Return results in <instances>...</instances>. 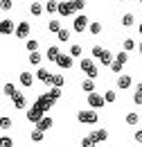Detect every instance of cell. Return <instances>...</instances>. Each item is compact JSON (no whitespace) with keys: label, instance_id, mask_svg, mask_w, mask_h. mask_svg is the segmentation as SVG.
I'll return each mask as SVG.
<instances>
[{"label":"cell","instance_id":"obj_37","mask_svg":"<svg viewBox=\"0 0 142 147\" xmlns=\"http://www.w3.org/2000/svg\"><path fill=\"white\" fill-rule=\"evenodd\" d=\"M70 57H81V45H79V43L70 45Z\"/></svg>","mask_w":142,"mask_h":147},{"label":"cell","instance_id":"obj_40","mask_svg":"<svg viewBox=\"0 0 142 147\" xmlns=\"http://www.w3.org/2000/svg\"><path fill=\"white\" fill-rule=\"evenodd\" d=\"M0 147H14V138H9V136H2Z\"/></svg>","mask_w":142,"mask_h":147},{"label":"cell","instance_id":"obj_20","mask_svg":"<svg viewBox=\"0 0 142 147\" xmlns=\"http://www.w3.org/2000/svg\"><path fill=\"white\" fill-rule=\"evenodd\" d=\"M81 91L84 93H95V79H90V77H86V79H84V82H81Z\"/></svg>","mask_w":142,"mask_h":147},{"label":"cell","instance_id":"obj_36","mask_svg":"<svg viewBox=\"0 0 142 147\" xmlns=\"http://www.w3.org/2000/svg\"><path fill=\"white\" fill-rule=\"evenodd\" d=\"M115 59H117L120 63H126V61H129V52H126V50H120V52L115 55Z\"/></svg>","mask_w":142,"mask_h":147},{"label":"cell","instance_id":"obj_32","mask_svg":"<svg viewBox=\"0 0 142 147\" xmlns=\"http://www.w3.org/2000/svg\"><path fill=\"white\" fill-rule=\"evenodd\" d=\"M70 34H72L70 30H66V27H63V30H61L56 36H59V41H61V43H68V41H70Z\"/></svg>","mask_w":142,"mask_h":147},{"label":"cell","instance_id":"obj_35","mask_svg":"<svg viewBox=\"0 0 142 147\" xmlns=\"http://www.w3.org/2000/svg\"><path fill=\"white\" fill-rule=\"evenodd\" d=\"M97 143H95V138L92 136H84L81 138V147H95Z\"/></svg>","mask_w":142,"mask_h":147},{"label":"cell","instance_id":"obj_42","mask_svg":"<svg viewBox=\"0 0 142 147\" xmlns=\"http://www.w3.org/2000/svg\"><path fill=\"white\" fill-rule=\"evenodd\" d=\"M104 97H106V102H115V100H117V93H115V91H106V93H104Z\"/></svg>","mask_w":142,"mask_h":147},{"label":"cell","instance_id":"obj_44","mask_svg":"<svg viewBox=\"0 0 142 147\" xmlns=\"http://www.w3.org/2000/svg\"><path fill=\"white\" fill-rule=\"evenodd\" d=\"M133 138H135V143H138V145H142V129H138V131L133 134Z\"/></svg>","mask_w":142,"mask_h":147},{"label":"cell","instance_id":"obj_23","mask_svg":"<svg viewBox=\"0 0 142 147\" xmlns=\"http://www.w3.org/2000/svg\"><path fill=\"white\" fill-rule=\"evenodd\" d=\"M27 61H29L32 66H41V61H43V55H41V52H29Z\"/></svg>","mask_w":142,"mask_h":147},{"label":"cell","instance_id":"obj_24","mask_svg":"<svg viewBox=\"0 0 142 147\" xmlns=\"http://www.w3.org/2000/svg\"><path fill=\"white\" fill-rule=\"evenodd\" d=\"M48 30H50L52 34H59V32L63 30V27H61V20H52V18H50V23H48Z\"/></svg>","mask_w":142,"mask_h":147},{"label":"cell","instance_id":"obj_10","mask_svg":"<svg viewBox=\"0 0 142 147\" xmlns=\"http://www.w3.org/2000/svg\"><path fill=\"white\" fill-rule=\"evenodd\" d=\"M0 32H2V36L16 34V30H14V20H9V18H2V20H0Z\"/></svg>","mask_w":142,"mask_h":147},{"label":"cell","instance_id":"obj_13","mask_svg":"<svg viewBox=\"0 0 142 147\" xmlns=\"http://www.w3.org/2000/svg\"><path fill=\"white\" fill-rule=\"evenodd\" d=\"M14 102V109H18V111H23V109H27V97L23 95V93H18L16 97L11 100Z\"/></svg>","mask_w":142,"mask_h":147},{"label":"cell","instance_id":"obj_25","mask_svg":"<svg viewBox=\"0 0 142 147\" xmlns=\"http://www.w3.org/2000/svg\"><path fill=\"white\" fill-rule=\"evenodd\" d=\"M0 127H2V131H7V129L14 127V120H11L9 115H2V118H0Z\"/></svg>","mask_w":142,"mask_h":147},{"label":"cell","instance_id":"obj_21","mask_svg":"<svg viewBox=\"0 0 142 147\" xmlns=\"http://www.w3.org/2000/svg\"><path fill=\"white\" fill-rule=\"evenodd\" d=\"M52 125H54V120L50 118V115H45L38 125H36V129H41V131H48V129H52Z\"/></svg>","mask_w":142,"mask_h":147},{"label":"cell","instance_id":"obj_3","mask_svg":"<svg viewBox=\"0 0 142 147\" xmlns=\"http://www.w3.org/2000/svg\"><path fill=\"white\" fill-rule=\"evenodd\" d=\"M77 120H79L81 125H97L99 115H97V111H79V113H77Z\"/></svg>","mask_w":142,"mask_h":147},{"label":"cell","instance_id":"obj_11","mask_svg":"<svg viewBox=\"0 0 142 147\" xmlns=\"http://www.w3.org/2000/svg\"><path fill=\"white\" fill-rule=\"evenodd\" d=\"M56 66H59L61 70H70V68H72V57L61 52V55H59V59H56Z\"/></svg>","mask_w":142,"mask_h":147},{"label":"cell","instance_id":"obj_30","mask_svg":"<svg viewBox=\"0 0 142 147\" xmlns=\"http://www.w3.org/2000/svg\"><path fill=\"white\" fill-rule=\"evenodd\" d=\"M43 134H45V131H41V129H32V134H29V138H32V140H34V143H41V140H43Z\"/></svg>","mask_w":142,"mask_h":147},{"label":"cell","instance_id":"obj_27","mask_svg":"<svg viewBox=\"0 0 142 147\" xmlns=\"http://www.w3.org/2000/svg\"><path fill=\"white\" fill-rule=\"evenodd\" d=\"M88 32L92 34V36H97V34L102 32V23H99V20H92V23H90V27H88Z\"/></svg>","mask_w":142,"mask_h":147},{"label":"cell","instance_id":"obj_22","mask_svg":"<svg viewBox=\"0 0 142 147\" xmlns=\"http://www.w3.org/2000/svg\"><path fill=\"white\" fill-rule=\"evenodd\" d=\"M43 11H45V5H41V2H32L29 5V14L32 16H41Z\"/></svg>","mask_w":142,"mask_h":147},{"label":"cell","instance_id":"obj_4","mask_svg":"<svg viewBox=\"0 0 142 147\" xmlns=\"http://www.w3.org/2000/svg\"><path fill=\"white\" fill-rule=\"evenodd\" d=\"M88 27H90V20L86 18V14L74 16V20H72V30H74V32H79V34H81V32H86Z\"/></svg>","mask_w":142,"mask_h":147},{"label":"cell","instance_id":"obj_5","mask_svg":"<svg viewBox=\"0 0 142 147\" xmlns=\"http://www.w3.org/2000/svg\"><path fill=\"white\" fill-rule=\"evenodd\" d=\"M54 102H56V100H54L50 93H41V95L36 97V104H38L43 111H50V109L54 107Z\"/></svg>","mask_w":142,"mask_h":147},{"label":"cell","instance_id":"obj_18","mask_svg":"<svg viewBox=\"0 0 142 147\" xmlns=\"http://www.w3.org/2000/svg\"><path fill=\"white\" fill-rule=\"evenodd\" d=\"M90 136L95 138V143H104V140L108 138V131H106V129H95Z\"/></svg>","mask_w":142,"mask_h":147},{"label":"cell","instance_id":"obj_17","mask_svg":"<svg viewBox=\"0 0 142 147\" xmlns=\"http://www.w3.org/2000/svg\"><path fill=\"white\" fill-rule=\"evenodd\" d=\"M2 93H5V95H7V97H11V100H14V97H16L18 93V88L16 86H14V84H9V82H7V84H5V86H2Z\"/></svg>","mask_w":142,"mask_h":147},{"label":"cell","instance_id":"obj_15","mask_svg":"<svg viewBox=\"0 0 142 147\" xmlns=\"http://www.w3.org/2000/svg\"><path fill=\"white\" fill-rule=\"evenodd\" d=\"M129 86H131V75H120V77H117V88H120V91H126Z\"/></svg>","mask_w":142,"mask_h":147},{"label":"cell","instance_id":"obj_9","mask_svg":"<svg viewBox=\"0 0 142 147\" xmlns=\"http://www.w3.org/2000/svg\"><path fill=\"white\" fill-rule=\"evenodd\" d=\"M52 75L54 73H50L48 68H38V70H36V79L43 82V84H48V86H52Z\"/></svg>","mask_w":142,"mask_h":147},{"label":"cell","instance_id":"obj_43","mask_svg":"<svg viewBox=\"0 0 142 147\" xmlns=\"http://www.w3.org/2000/svg\"><path fill=\"white\" fill-rule=\"evenodd\" d=\"M72 5H74V9H77V11H81V9L86 7V0H72Z\"/></svg>","mask_w":142,"mask_h":147},{"label":"cell","instance_id":"obj_45","mask_svg":"<svg viewBox=\"0 0 142 147\" xmlns=\"http://www.w3.org/2000/svg\"><path fill=\"white\" fill-rule=\"evenodd\" d=\"M11 5H14L11 0H2V9H5V11H9V9H11Z\"/></svg>","mask_w":142,"mask_h":147},{"label":"cell","instance_id":"obj_31","mask_svg":"<svg viewBox=\"0 0 142 147\" xmlns=\"http://www.w3.org/2000/svg\"><path fill=\"white\" fill-rule=\"evenodd\" d=\"M133 102L135 104H142V82L135 86V93H133Z\"/></svg>","mask_w":142,"mask_h":147},{"label":"cell","instance_id":"obj_14","mask_svg":"<svg viewBox=\"0 0 142 147\" xmlns=\"http://www.w3.org/2000/svg\"><path fill=\"white\" fill-rule=\"evenodd\" d=\"M59 55H61V50H59V45H50V48H48V52H45V59H48V61H54V63H56V59H59Z\"/></svg>","mask_w":142,"mask_h":147},{"label":"cell","instance_id":"obj_6","mask_svg":"<svg viewBox=\"0 0 142 147\" xmlns=\"http://www.w3.org/2000/svg\"><path fill=\"white\" fill-rule=\"evenodd\" d=\"M86 100H88V107H90V109H102V107H104V102H106V97H104V95H99V93H90Z\"/></svg>","mask_w":142,"mask_h":147},{"label":"cell","instance_id":"obj_19","mask_svg":"<svg viewBox=\"0 0 142 147\" xmlns=\"http://www.w3.org/2000/svg\"><path fill=\"white\" fill-rule=\"evenodd\" d=\"M113 61H115L113 52H111V50H104V55L99 57V63H102V66H108V68H111V63H113Z\"/></svg>","mask_w":142,"mask_h":147},{"label":"cell","instance_id":"obj_1","mask_svg":"<svg viewBox=\"0 0 142 147\" xmlns=\"http://www.w3.org/2000/svg\"><path fill=\"white\" fill-rule=\"evenodd\" d=\"M25 118H27V120H29V122H34V125H38V122H41V120H43V118H45V111L41 109V107H38V104H32V107H29V109L25 111Z\"/></svg>","mask_w":142,"mask_h":147},{"label":"cell","instance_id":"obj_7","mask_svg":"<svg viewBox=\"0 0 142 147\" xmlns=\"http://www.w3.org/2000/svg\"><path fill=\"white\" fill-rule=\"evenodd\" d=\"M77 9H74V5H72V0H63V2H59V16H63V18H68L72 16Z\"/></svg>","mask_w":142,"mask_h":147},{"label":"cell","instance_id":"obj_2","mask_svg":"<svg viewBox=\"0 0 142 147\" xmlns=\"http://www.w3.org/2000/svg\"><path fill=\"white\" fill-rule=\"evenodd\" d=\"M79 68H81V70L86 73V77H90V79H95V77H97V66H95V61H92L90 57H84V59H81Z\"/></svg>","mask_w":142,"mask_h":147},{"label":"cell","instance_id":"obj_33","mask_svg":"<svg viewBox=\"0 0 142 147\" xmlns=\"http://www.w3.org/2000/svg\"><path fill=\"white\" fill-rule=\"evenodd\" d=\"M133 23H135V16H133V14H124V16H122V25H124V27H131Z\"/></svg>","mask_w":142,"mask_h":147},{"label":"cell","instance_id":"obj_48","mask_svg":"<svg viewBox=\"0 0 142 147\" xmlns=\"http://www.w3.org/2000/svg\"><path fill=\"white\" fill-rule=\"evenodd\" d=\"M120 2H126V0H120Z\"/></svg>","mask_w":142,"mask_h":147},{"label":"cell","instance_id":"obj_46","mask_svg":"<svg viewBox=\"0 0 142 147\" xmlns=\"http://www.w3.org/2000/svg\"><path fill=\"white\" fill-rule=\"evenodd\" d=\"M138 32H140V36H142V20H140V25H138Z\"/></svg>","mask_w":142,"mask_h":147},{"label":"cell","instance_id":"obj_26","mask_svg":"<svg viewBox=\"0 0 142 147\" xmlns=\"http://www.w3.org/2000/svg\"><path fill=\"white\" fill-rule=\"evenodd\" d=\"M25 48H27V52H38V41L36 38H27L25 41Z\"/></svg>","mask_w":142,"mask_h":147},{"label":"cell","instance_id":"obj_16","mask_svg":"<svg viewBox=\"0 0 142 147\" xmlns=\"http://www.w3.org/2000/svg\"><path fill=\"white\" fill-rule=\"evenodd\" d=\"M124 122L129 125V127H135V125L140 122V113H135V111H131V113H126Z\"/></svg>","mask_w":142,"mask_h":147},{"label":"cell","instance_id":"obj_28","mask_svg":"<svg viewBox=\"0 0 142 147\" xmlns=\"http://www.w3.org/2000/svg\"><path fill=\"white\" fill-rule=\"evenodd\" d=\"M45 11L48 14H59V2H54V0L45 2Z\"/></svg>","mask_w":142,"mask_h":147},{"label":"cell","instance_id":"obj_49","mask_svg":"<svg viewBox=\"0 0 142 147\" xmlns=\"http://www.w3.org/2000/svg\"><path fill=\"white\" fill-rule=\"evenodd\" d=\"M45 2H50V0H45Z\"/></svg>","mask_w":142,"mask_h":147},{"label":"cell","instance_id":"obj_50","mask_svg":"<svg viewBox=\"0 0 142 147\" xmlns=\"http://www.w3.org/2000/svg\"><path fill=\"white\" fill-rule=\"evenodd\" d=\"M140 2H142V0H140Z\"/></svg>","mask_w":142,"mask_h":147},{"label":"cell","instance_id":"obj_39","mask_svg":"<svg viewBox=\"0 0 142 147\" xmlns=\"http://www.w3.org/2000/svg\"><path fill=\"white\" fill-rule=\"evenodd\" d=\"M104 50H106V48H102V45H95L90 52H92V57H97V61H99V57L104 55Z\"/></svg>","mask_w":142,"mask_h":147},{"label":"cell","instance_id":"obj_47","mask_svg":"<svg viewBox=\"0 0 142 147\" xmlns=\"http://www.w3.org/2000/svg\"><path fill=\"white\" fill-rule=\"evenodd\" d=\"M138 48H140V55H142V38H140V45H138Z\"/></svg>","mask_w":142,"mask_h":147},{"label":"cell","instance_id":"obj_29","mask_svg":"<svg viewBox=\"0 0 142 147\" xmlns=\"http://www.w3.org/2000/svg\"><path fill=\"white\" fill-rule=\"evenodd\" d=\"M63 84H66V77H63V75H56V73H54V75H52V86L61 88Z\"/></svg>","mask_w":142,"mask_h":147},{"label":"cell","instance_id":"obj_12","mask_svg":"<svg viewBox=\"0 0 142 147\" xmlns=\"http://www.w3.org/2000/svg\"><path fill=\"white\" fill-rule=\"evenodd\" d=\"M34 77L36 75H32V73H20L18 75V79H20V84H23L25 88H32V86H34Z\"/></svg>","mask_w":142,"mask_h":147},{"label":"cell","instance_id":"obj_41","mask_svg":"<svg viewBox=\"0 0 142 147\" xmlns=\"http://www.w3.org/2000/svg\"><path fill=\"white\" fill-rule=\"evenodd\" d=\"M48 93L52 95L54 100H59V97H61V93H63V91H61V88H56V86H50V91H48Z\"/></svg>","mask_w":142,"mask_h":147},{"label":"cell","instance_id":"obj_38","mask_svg":"<svg viewBox=\"0 0 142 147\" xmlns=\"http://www.w3.org/2000/svg\"><path fill=\"white\" fill-rule=\"evenodd\" d=\"M122 66H124V63H120V61L115 59V61L111 63V70H113V73H115V75H120V73H122Z\"/></svg>","mask_w":142,"mask_h":147},{"label":"cell","instance_id":"obj_34","mask_svg":"<svg viewBox=\"0 0 142 147\" xmlns=\"http://www.w3.org/2000/svg\"><path fill=\"white\" fill-rule=\"evenodd\" d=\"M133 48H135V41H133V38H124V41H122V50L131 52Z\"/></svg>","mask_w":142,"mask_h":147},{"label":"cell","instance_id":"obj_8","mask_svg":"<svg viewBox=\"0 0 142 147\" xmlns=\"http://www.w3.org/2000/svg\"><path fill=\"white\" fill-rule=\"evenodd\" d=\"M29 32H32V27H29V23L27 20H20L16 25V38H29Z\"/></svg>","mask_w":142,"mask_h":147}]
</instances>
